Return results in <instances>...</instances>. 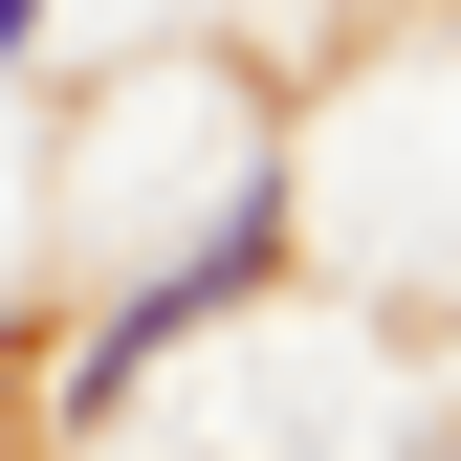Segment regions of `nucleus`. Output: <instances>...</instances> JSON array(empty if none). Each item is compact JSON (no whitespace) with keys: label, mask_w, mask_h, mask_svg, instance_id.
<instances>
[{"label":"nucleus","mask_w":461,"mask_h":461,"mask_svg":"<svg viewBox=\"0 0 461 461\" xmlns=\"http://www.w3.org/2000/svg\"><path fill=\"white\" fill-rule=\"evenodd\" d=\"M264 285H285V176H242V198H220V220H198L176 264H132V285H110V308H88V352H67V395H44V418L88 439L110 395L154 374V352H198L220 308H264Z\"/></svg>","instance_id":"f257e3e1"},{"label":"nucleus","mask_w":461,"mask_h":461,"mask_svg":"<svg viewBox=\"0 0 461 461\" xmlns=\"http://www.w3.org/2000/svg\"><path fill=\"white\" fill-rule=\"evenodd\" d=\"M23 44H44V0H0V67H23Z\"/></svg>","instance_id":"f03ea898"}]
</instances>
